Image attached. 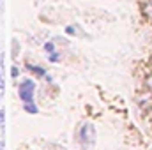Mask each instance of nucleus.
I'll use <instances>...</instances> for the list:
<instances>
[{"label":"nucleus","instance_id":"1","mask_svg":"<svg viewBox=\"0 0 152 150\" xmlns=\"http://www.w3.org/2000/svg\"><path fill=\"white\" fill-rule=\"evenodd\" d=\"M34 92H36V81L30 79V78H25L18 87V94H20L21 103H32L34 101Z\"/></svg>","mask_w":152,"mask_h":150},{"label":"nucleus","instance_id":"5","mask_svg":"<svg viewBox=\"0 0 152 150\" xmlns=\"http://www.w3.org/2000/svg\"><path fill=\"white\" fill-rule=\"evenodd\" d=\"M23 110L27 113H32L34 115V113H37V106L34 104V101L32 103H23Z\"/></svg>","mask_w":152,"mask_h":150},{"label":"nucleus","instance_id":"4","mask_svg":"<svg viewBox=\"0 0 152 150\" xmlns=\"http://www.w3.org/2000/svg\"><path fill=\"white\" fill-rule=\"evenodd\" d=\"M27 67H28V69H30L36 76H39V78H46V71H44L41 66H30V64H28Z\"/></svg>","mask_w":152,"mask_h":150},{"label":"nucleus","instance_id":"10","mask_svg":"<svg viewBox=\"0 0 152 150\" xmlns=\"http://www.w3.org/2000/svg\"><path fill=\"white\" fill-rule=\"evenodd\" d=\"M145 85H147V88H151L152 90V71L147 74V78H145Z\"/></svg>","mask_w":152,"mask_h":150},{"label":"nucleus","instance_id":"6","mask_svg":"<svg viewBox=\"0 0 152 150\" xmlns=\"http://www.w3.org/2000/svg\"><path fill=\"white\" fill-rule=\"evenodd\" d=\"M48 60H50V62H53V64H58L62 58H60V53L53 51V53H48Z\"/></svg>","mask_w":152,"mask_h":150},{"label":"nucleus","instance_id":"2","mask_svg":"<svg viewBox=\"0 0 152 150\" xmlns=\"http://www.w3.org/2000/svg\"><path fill=\"white\" fill-rule=\"evenodd\" d=\"M78 138H80V141H81L83 147L94 145V141H96V131H94V127H92L90 124H83V125L80 127Z\"/></svg>","mask_w":152,"mask_h":150},{"label":"nucleus","instance_id":"13","mask_svg":"<svg viewBox=\"0 0 152 150\" xmlns=\"http://www.w3.org/2000/svg\"><path fill=\"white\" fill-rule=\"evenodd\" d=\"M5 149V141H4V140H0V150H4Z\"/></svg>","mask_w":152,"mask_h":150},{"label":"nucleus","instance_id":"7","mask_svg":"<svg viewBox=\"0 0 152 150\" xmlns=\"http://www.w3.org/2000/svg\"><path fill=\"white\" fill-rule=\"evenodd\" d=\"M44 51H46V53H53V51H55V44H53L51 41L44 42Z\"/></svg>","mask_w":152,"mask_h":150},{"label":"nucleus","instance_id":"12","mask_svg":"<svg viewBox=\"0 0 152 150\" xmlns=\"http://www.w3.org/2000/svg\"><path fill=\"white\" fill-rule=\"evenodd\" d=\"M4 124H5V111L0 110V125H4Z\"/></svg>","mask_w":152,"mask_h":150},{"label":"nucleus","instance_id":"8","mask_svg":"<svg viewBox=\"0 0 152 150\" xmlns=\"http://www.w3.org/2000/svg\"><path fill=\"white\" fill-rule=\"evenodd\" d=\"M4 90H5V81H4V78H2V69H0V101H2V97H4Z\"/></svg>","mask_w":152,"mask_h":150},{"label":"nucleus","instance_id":"9","mask_svg":"<svg viewBox=\"0 0 152 150\" xmlns=\"http://www.w3.org/2000/svg\"><path fill=\"white\" fill-rule=\"evenodd\" d=\"M76 28H78V27H66V34H67V36H76V34H78Z\"/></svg>","mask_w":152,"mask_h":150},{"label":"nucleus","instance_id":"3","mask_svg":"<svg viewBox=\"0 0 152 150\" xmlns=\"http://www.w3.org/2000/svg\"><path fill=\"white\" fill-rule=\"evenodd\" d=\"M142 12L147 20H152V0H142Z\"/></svg>","mask_w":152,"mask_h":150},{"label":"nucleus","instance_id":"11","mask_svg":"<svg viewBox=\"0 0 152 150\" xmlns=\"http://www.w3.org/2000/svg\"><path fill=\"white\" fill-rule=\"evenodd\" d=\"M11 76H12L14 79L18 78V67H16V66H12V67H11Z\"/></svg>","mask_w":152,"mask_h":150}]
</instances>
